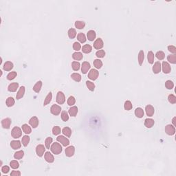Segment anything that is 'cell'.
<instances>
[{
	"label": "cell",
	"mask_w": 176,
	"mask_h": 176,
	"mask_svg": "<svg viewBox=\"0 0 176 176\" xmlns=\"http://www.w3.org/2000/svg\"><path fill=\"white\" fill-rule=\"evenodd\" d=\"M51 151L54 154L59 155L62 152V147L61 145L58 142H54L53 143L51 146Z\"/></svg>",
	"instance_id": "obj_1"
},
{
	"label": "cell",
	"mask_w": 176,
	"mask_h": 176,
	"mask_svg": "<svg viewBox=\"0 0 176 176\" xmlns=\"http://www.w3.org/2000/svg\"><path fill=\"white\" fill-rule=\"evenodd\" d=\"M22 135V129L18 127H15L12 129L11 131V136L13 138H20Z\"/></svg>",
	"instance_id": "obj_2"
},
{
	"label": "cell",
	"mask_w": 176,
	"mask_h": 176,
	"mask_svg": "<svg viewBox=\"0 0 176 176\" xmlns=\"http://www.w3.org/2000/svg\"><path fill=\"white\" fill-rule=\"evenodd\" d=\"M99 72L97 70L92 69L90 71V72L88 73V78H90V80H95L99 77Z\"/></svg>",
	"instance_id": "obj_3"
},
{
	"label": "cell",
	"mask_w": 176,
	"mask_h": 176,
	"mask_svg": "<svg viewBox=\"0 0 176 176\" xmlns=\"http://www.w3.org/2000/svg\"><path fill=\"white\" fill-rule=\"evenodd\" d=\"M65 101V97L64 94L62 92H59L56 96V102L59 105H63Z\"/></svg>",
	"instance_id": "obj_4"
},
{
	"label": "cell",
	"mask_w": 176,
	"mask_h": 176,
	"mask_svg": "<svg viewBox=\"0 0 176 176\" xmlns=\"http://www.w3.org/2000/svg\"><path fill=\"white\" fill-rule=\"evenodd\" d=\"M46 151V148L43 145H39L36 147V153L39 157H42Z\"/></svg>",
	"instance_id": "obj_5"
},
{
	"label": "cell",
	"mask_w": 176,
	"mask_h": 176,
	"mask_svg": "<svg viewBox=\"0 0 176 176\" xmlns=\"http://www.w3.org/2000/svg\"><path fill=\"white\" fill-rule=\"evenodd\" d=\"M165 132L169 136H173L176 133V129L175 127L172 125H168L165 127Z\"/></svg>",
	"instance_id": "obj_6"
},
{
	"label": "cell",
	"mask_w": 176,
	"mask_h": 176,
	"mask_svg": "<svg viewBox=\"0 0 176 176\" xmlns=\"http://www.w3.org/2000/svg\"><path fill=\"white\" fill-rule=\"evenodd\" d=\"M61 107L57 105H53L50 108L51 113L55 116H58L61 113Z\"/></svg>",
	"instance_id": "obj_7"
},
{
	"label": "cell",
	"mask_w": 176,
	"mask_h": 176,
	"mask_svg": "<svg viewBox=\"0 0 176 176\" xmlns=\"http://www.w3.org/2000/svg\"><path fill=\"white\" fill-rule=\"evenodd\" d=\"M56 140H57L58 142H60V143H61L62 145H63V146H64V147L68 146L69 145V144H70V141H69V140H68L67 138H65V136H58L57 138H56Z\"/></svg>",
	"instance_id": "obj_8"
},
{
	"label": "cell",
	"mask_w": 176,
	"mask_h": 176,
	"mask_svg": "<svg viewBox=\"0 0 176 176\" xmlns=\"http://www.w3.org/2000/svg\"><path fill=\"white\" fill-rule=\"evenodd\" d=\"M104 46V43L101 38L97 39L94 42V48L96 50L101 49L102 47Z\"/></svg>",
	"instance_id": "obj_9"
},
{
	"label": "cell",
	"mask_w": 176,
	"mask_h": 176,
	"mask_svg": "<svg viewBox=\"0 0 176 176\" xmlns=\"http://www.w3.org/2000/svg\"><path fill=\"white\" fill-rule=\"evenodd\" d=\"M145 111H146V114H147V115L148 116L151 117V116H153V114H154L155 109H154V107L152 106V105H147V106H146Z\"/></svg>",
	"instance_id": "obj_10"
},
{
	"label": "cell",
	"mask_w": 176,
	"mask_h": 176,
	"mask_svg": "<svg viewBox=\"0 0 176 176\" xmlns=\"http://www.w3.org/2000/svg\"><path fill=\"white\" fill-rule=\"evenodd\" d=\"M10 125H11V120L9 118H4L1 121V125H2L3 129H10Z\"/></svg>",
	"instance_id": "obj_11"
},
{
	"label": "cell",
	"mask_w": 176,
	"mask_h": 176,
	"mask_svg": "<svg viewBox=\"0 0 176 176\" xmlns=\"http://www.w3.org/2000/svg\"><path fill=\"white\" fill-rule=\"evenodd\" d=\"M74 151H75V148L74 146H70L65 149V155L68 157H72L74 155Z\"/></svg>",
	"instance_id": "obj_12"
},
{
	"label": "cell",
	"mask_w": 176,
	"mask_h": 176,
	"mask_svg": "<svg viewBox=\"0 0 176 176\" xmlns=\"http://www.w3.org/2000/svg\"><path fill=\"white\" fill-rule=\"evenodd\" d=\"M29 123L33 128H34V129L37 128L38 127V125H39V119H38V118L37 116L32 117L30 119V121H29Z\"/></svg>",
	"instance_id": "obj_13"
},
{
	"label": "cell",
	"mask_w": 176,
	"mask_h": 176,
	"mask_svg": "<svg viewBox=\"0 0 176 176\" xmlns=\"http://www.w3.org/2000/svg\"><path fill=\"white\" fill-rule=\"evenodd\" d=\"M44 158L46 162H48V163H52L54 161V158L52 154H51V153L50 152H46L45 155H44Z\"/></svg>",
	"instance_id": "obj_14"
},
{
	"label": "cell",
	"mask_w": 176,
	"mask_h": 176,
	"mask_svg": "<svg viewBox=\"0 0 176 176\" xmlns=\"http://www.w3.org/2000/svg\"><path fill=\"white\" fill-rule=\"evenodd\" d=\"M90 68H91V66H90V63L85 61L83 63L82 66H81V71H82V72H83V74H86L87 72L89 71Z\"/></svg>",
	"instance_id": "obj_15"
},
{
	"label": "cell",
	"mask_w": 176,
	"mask_h": 176,
	"mask_svg": "<svg viewBox=\"0 0 176 176\" xmlns=\"http://www.w3.org/2000/svg\"><path fill=\"white\" fill-rule=\"evenodd\" d=\"M162 71H163V72H164V74H169V72H171V66L170 65L167 63V62L166 61H164L163 63H162Z\"/></svg>",
	"instance_id": "obj_16"
},
{
	"label": "cell",
	"mask_w": 176,
	"mask_h": 176,
	"mask_svg": "<svg viewBox=\"0 0 176 176\" xmlns=\"http://www.w3.org/2000/svg\"><path fill=\"white\" fill-rule=\"evenodd\" d=\"M161 68H162V66H161L160 62H155L154 63L153 67V73H155V74L160 73L161 71Z\"/></svg>",
	"instance_id": "obj_17"
},
{
	"label": "cell",
	"mask_w": 176,
	"mask_h": 176,
	"mask_svg": "<svg viewBox=\"0 0 176 176\" xmlns=\"http://www.w3.org/2000/svg\"><path fill=\"white\" fill-rule=\"evenodd\" d=\"M155 124L154 120H153L151 118H147L145 121V126L148 129L151 128Z\"/></svg>",
	"instance_id": "obj_18"
},
{
	"label": "cell",
	"mask_w": 176,
	"mask_h": 176,
	"mask_svg": "<svg viewBox=\"0 0 176 176\" xmlns=\"http://www.w3.org/2000/svg\"><path fill=\"white\" fill-rule=\"evenodd\" d=\"M10 147L13 149H18L22 147V144L19 140H12L10 142Z\"/></svg>",
	"instance_id": "obj_19"
},
{
	"label": "cell",
	"mask_w": 176,
	"mask_h": 176,
	"mask_svg": "<svg viewBox=\"0 0 176 176\" xmlns=\"http://www.w3.org/2000/svg\"><path fill=\"white\" fill-rule=\"evenodd\" d=\"M19 84L17 83H12L10 84L9 86L8 87V90L9 92H15L17 91V90L18 89Z\"/></svg>",
	"instance_id": "obj_20"
},
{
	"label": "cell",
	"mask_w": 176,
	"mask_h": 176,
	"mask_svg": "<svg viewBox=\"0 0 176 176\" xmlns=\"http://www.w3.org/2000/svg\"><path fill=\"white\" fill-rule=\"evenodd\" d=\"M87 37L88 40L90 41H93L96 39V32L94 30H90L87 32Z\"/></svg>",
	"instance_id": "obj_21"
},
{
	"label": "cell",
	"mask_w": 176,
	"mask_h": 176,
	"mask_svg": "<svg viewBox=\"0 0 176 176\" xmlns=\"http://www.w3.org/2000/svg\"><path fill=\"white\" fill-rule=\"evenodd\" d=\"M24 94H25V87L22 86L20 88H19L18 92H17V95H16V99H17V100L22 99V97L24 96Z\"/></svg>",
	"instance_id": "obj_22"
},
{
	"label": "cell",
	"mask_w": 176,
	"mask_h": 176,
	"mask_svg": "<svg viewBox=\"0 0 176 176\" xmlns=\"http://www.w3.org/2000/svg\"><path fill=\"white\" fill-rule=\"evenodd\" d=\"M42 85H43L42 81L39 80V81L37 82V83L35 84V85H34V87H33V90H34V92H35L36 93H39L41 91V90Z\"/></svg>",
	"instance_id": "obj_23"
},
{
	"label": "cell",
	"mask_w": 176,
	"mask_h": 176,
	"mask_svg": "<svg viewBox=\"0 0 176 176\" xmlns=\"http://www.w3.org/2000/svg\"><path fill=\"white\" fill-rule=\"evenodd\" d=\"M78 107L76 106L72 107L71 108L69 109V114L70 116H71L72 117H75L78 114Z\"/></svg>",
	"instance_id": "obj_24"
},
{
	"label": "cell",
	"mask_w": 176,
	"mask_h": 176,
	"mask_svg": "<svg viewBox=\"0 0 176 176\" xmlns=\"http://www.w3.org/2000/svg\"><path fill=\"white\" fill-rule=\"evenodd\" d=\"M52 92H49L46 97L45 100H44L43 106H46L47 105H48L50 102L52 101Z\"/></svg>",
	"instance_id": "obj_25"
},
{
	"label": "cell",
	"mask_w": 176,
	"mask_h": 176,
	"mask_svg": "<svg viewBox=\"0 0 176 176\" xmlns=\"http://www.w3.org/2000/svg\"><path fill=\"white\" fill-rule=\"evenodd\" d=\"M13 63L10 61H7L3 65V70L6 71H10L13 68Z\"/></svg>",
	"instance_id": "obj_26"
},
{
	"label": "cell",
	"mask_w": 176,
	"mask_h": 176,
	"mask_svg": "<svg viewBox=\"0 0 176 176\" xmlns=\"http://www.w3.org/2000/svg\"><path fill=\"white\" fill-rule=\"evenodd\" d=\"M22 130L25 134H30L32 132V129L28 124H24L22 125Z\"/></svg>",
	"instance_id": "obj_27"
},
{
	"label": "cell",
	"mask_w": 176,
	"mask_h": 176,
	"mask_svg": "<svg viewBox=\"0 0 176 176\" xmlns=\"http://www.w3.org/2000/svg\"><path fill=\"white\" fill-rule=\"evenodd\" d=\"M154 58L155 56L153 52L152 51H149L147 54V60L150 64H153L154 63Z\"/></svg>",
	"instance_id": "obj_28"
},
{
	"label": "cell",
	"mask_w": 176,
	"mask_h": 176,
	"mask_svg": "<svg viewBox=\"0 0 176 176\" xmlns=\"http://www.w3.org/2000/svg\"><path fill=\"white\" fill-rule=\"evenodd\" d=\"M135 115L136 116V117L141 118L144 116V111L142 108L140 107H138L135 110Z\"/></svg>",
	"instance_id": "obj_29"
},
{
	"label": "cell",
	"mask_w": 176,
	"mask_h": 176,
	"mask_svg": "<svg viewBox=\"0 0 176 176\" xmlns=\"http://www.w3.org/2000/svg\"><path fill=\"white\" fill-rule=\"evenodd\" d=\"M72 58L75 61H80L82 60L83 58V54L80 52H74L72 54Z\"/></svg>",
	"instance_id": "obj_30"
},
{
	"label": "cell",
	"mask_w": 176,
	"mask_h": 176,
	"mask_svg": "<svg viewBox=\"0 0 176 176\" xmlns=\"http://www.w3.org/2000/svg\"><path fill=\"white\" fill-rule=\"evenodd\" d=\"M145 59V54L144 52L142 50H140L138 54V63H139L140 65H142Z\"/></svg>",
	"instance_id": "obj_31"
},
{
	"label": "cell",
	"mask_w": 176,
	"mask_h": 176,
	"mask_svg": "<svg viewBox=\"0 0 176 176\" xmlns=\"http://www.w3.org/2000/svg\"><path fill=\"white\" fill-rule=\"evenodd\" d=\"M92 46H91L90 45H88V44L85 45V46H83V48H82L83 52L85 53V54H89V53L92 52Z\"/></svg>",
	"instance_id": "obj_32"
},
{
	"label": "cell",
	"mask_w": 176,
	"mask_h": 176,
	"mask_svg": "<svg viewBox=\"0 0 176 176\" xmlns=\"http://www.w3.org/2000/svg\"><path fill=\"white\" fill-rule=\"evenodd\" d=\"M75 27L79 30H82L85 28V23L83 21H76L75 22Z\"/></svg>",
	"instance_id": "obj_33"
},
{
	"label": "cell",
	"mask_w": 176,
	"mask_h": 176,
	"mask_svg": "<svg viewBox=\"0 0 176 176\" xmlns=\"http://www.w3.org/2000/svg\"><path fill=\"white\" fill-rule=\"evenodd\" d=\"M62 133H63V135H65L66 137L70 138L71 136L72 130L70 129V128L69 127H64L63 130H62Z\"/></svg>",
	"instance_id": "obj_34"
},
{
	"label": "cell",
	"mask_w": 176,
	"mask_h": 176,
	"mask_svg": "<svg viewBox=\"0 0 176 176\" xmlns=\"http://www.w3.org/2000/svg\"><path fill=\"white\" fill-rule=\"evenodd\" d=\"M68 37L70 39H74V37L76 36V31L74 28H70L68 30Z\"/></svg>",
	"instance_id": "obj_35"
},
{
	"label": "cell",
	"mask_w": 176,
	"mask_h": 176,
	"mask_svg": "<svg viewBox=\"0 0 176 176\" xmlns=\"http://www.w3.org/2000/svg\"><path fill=\"white\" fill-rule=\"evenodd\" d=\"M30 137L28 136H24L22 137V145L24 146V147H27L28 145L29 144L30 142Z\"/></svg>",
	"instance_id": "obj_36"
},
{
	"label": "cell",
	"mask_w": 176,
	"mask_h": 176,
	"mask_svg": "<svg viewBox=\"0 0 176 176\" xmlns=\"http://www.w3.org/2000/svg\"><path fill=\"white\" fill-rule=\"evenodd\" d=\"M124 108L125 110H127V111H129L131 110V109L133 108V105H132V103L130 101H125V104H124Z\"/></svg>",
	"instance_id": "obj_37"
},
{
	"label": "cell",
	"mask_w": 176,
	"mask_h": 176,
	"mask_svg": "<svg viewBox=\"0 0 176 176\" xmlns=\"http://www.w3.org/2000/svg\"><path fill=\"white\" fill-rule=\"evenodd\" d=\"M15 99H13L12 97H8V99H6V105L8 107H12L13 105H15Z\"/></svg>",
	"instance_id": "obj_38"
},
{
	"label": "cell",
	"mask_w": 176,
	"mask_h": 176,
	"mask_svg": "<svg viewBox=\"0 0 176 176\" xmlns=\"http://www.w3.org/2000/svg\"><path fill=\"white\" fill-rule=\"evenodd\" d=\"M71 78L76 82H80L81 80V76L78 73H73L71 74Z\"/></svg>",
	"instance_id": "obj_39"
},
{
	"label": "cell",
	"mask_w": 176,
	"mask_h": 176,
	"mask_svg": "<svg viewBox=\"0 0 176 176\" xmlns=\"http://www.w3.org/2000/svg\"><path fill=\"white\" fill-rule=\"evenodd\" d=\"M24 153L23 151L21 150V151L16 152L14 154V158H15L16 160H20L24 157Z\"/></svg>",
	"instance_id": "obj_40"
},
{
	"label": "cell",
	"mask_w": 176,
	"mask_h": 176,
	"mask_svg": "<svg viewBox=\"0 0 176 176\" xmlns=\"http://www.w3.org/2000/svg\"><path fill=\"white\" fill-rule=\"evenodd\" d=\"M167 60L169 62H170L171 63L176 64V54H170L167 56Z\"/></svg>",
	"instance_id": "obj_41"
},
{
	"label": "cell",
	"mask_w": 176,
	"mask_h": 176,
	"mask_svg": "<svg viewBox=\"0 0 176 176\" xmlns=\"http://www.w3.org/2000/svg\"><path fill=\"white\" fill-rule=\"evenodd\" d=\"M77 38H78V40L79 41L80 43H85V42L87 40L85 35L83 33H81V32L78 34Z\"/></svg>",
	"instance_id": "obj_42"
},
{
	"label": "cell",
	"mask_w": 176,
	"mask_h": 176,
	"mask_svg": "<svg viewBox=\"0 0 176 176\" xmlns=\"http://www.w3.org/2000/svg\"><path fill=\"white\" fill-rule=\"evenodd\" d=\"M93 63H94V67H95L96 68H97V69H100V68H102V62L101 61V60H99V59H96V60H94Z\"/></svg>",
	"instance_id": "obj_43"
},
{
	"label": "cell",
	"mask_w": 176,
	"mask_h": 176,
	"mask_svg": "<svg viewBox=\"0 0 176 176\" xmlns=\"http://www.w3.org/2000/svg\"><path fill=\"white\" fill-rule=\"evenodd\" d=\"M80 63L77 61H74L72 63V68L74 71H78L80 69Z\"/></svg>",
	"instance_id": "obj_44"
},
{
	"label": "cell",
	"mask_w": 176,
	"mask_h": 176,
	"mask_svg": "<svg viewBox=\"0 0 176 176\" xmlns=\"http://www.w3.org/2000/svg\"><path fill=\"white\" fill-rule=\"evenodd\" d=\"M17 74L16 72L15 71L11 72H10L9 74L7 75V79L9 80H13V79L15 78V77L17 76Z\"/></svg>",
	"instance_id": "obj_45"
},
{
	"label": "cell",
	"mask_w": 176,
	"mask_h": 176,
	"mask_svg": "<svg viewBox=\"0 0 176 176\" xmlns=\"http://www.w3.org/2000/svg\"><path fill=\"white\" fill-rule=\"evenodd\" d=\"M53 139L51 137H48L47 138L46 140H45V146L47 149H50V147L51 145V144L52 143Z\"/></svg>",
	"instance_id": "obj_46"
},
{
	"label": "cell",
	"mask_w": 176,
	"mask_h": 176,
	"mask_svg": "<svg viewBox=\"0 0 176 176\" xmlns=\"http://www.w3.org/2000/svg\"><path fill=\"white\" fill-rule=\"evenodd\" d=\"M155 56L158 60H163L165 57V54L162 51H158L155 54Z\"/></svg>",
	"instance_id": "obj_47"
},
{
	"label": "cell",
	"mask_w": 176,
	"mask_h": 176,
	"mask_svg": "<svg viewBox=\"0 0 176 176\" xmlns=\"http://www.w3.org/2000/svg\"><path fill=\"white\" fill-rule=\"evenodd\" d=\"M10 165L11 168L13 169H18L19 167V162L17 160L11 161V162H10Z\"/></svg>",
	"instance_id": "obj_48"
},
{
	"label": "cell",
	"mask_w": 176,
	"mask_h": 176,
	"mask_svg": "<svg viewBox=\"0 0 176 176\" xmlns=\"http://www.w3.org/2000/svg\"><path fill=\"white\" fill-rule=\"evenodd\" d=\"M76 103V99L74 96H70L68 99V105L69 106H73Z\"/></svg>",
	"instance_id": "obj_49"
},
{
	"label": "cell",
	"mask_w": 176,
	"mask_h": 176,
	"mask_svg": "<svg viewBox=\"0 0 176 176\" xmlns=\"http://www.w3.org/2000/svg\"><path fill=\"white\" fill-rule=\"evenodd\" d=\"M86 85L87 87H88V89H89L90 91H94V89H95V85H94V83L91 82V81H89V80L86 81Z\"/></svg>",
	"instance_id": "obj_50"
},
{
	"label": "cell",
	"mask_w": 176,
	"mask_h": 176,
	"mask_svg": "<svg viewBox=\"0 0 176 176\" xmlns=\"http://www.w3.org/2000/svg\"><path fill=\"white\" fill-rule=\"evenodd\" d=\"M61 128H60L59 127H58V126H55V127H53L52 133L54 136H57V135L60 134V133H61Z\"/></svg>",
	"instance_id": "obj_51"
},
{
	"label": "cell",
	"mask_w": 176,
	"mask_h": 176,
	"mask_svg": "<svg viewBox=\"0 0 176 176\" xmlns=\"http://www.w3.org/2000/svg\"><path fill=\"white\" fill-rule=\"evenodd\" d=\"M165 87H167V89H168V90H171V89H173V87H174V84H173V83L171 80H167L165 83Z\"/></svg>",
	"instance_id": "obj_52"
},
{
	"label": "cell",
	"mask_w": 176,
	"mask_h": 176,
	"mask_svg": "<svg viewBox=\"0 0 176 176\" xmlns=\"http://www.w3.org/2000/svg\"><path fill=\"white\" fill-rule=\"evenodd\" d=\"M168 101L171 104H175L176 102V97L173 94H170L168 96Z\"/></svg>",
	"instance_id": "obj_53"
},
{
	"label": "cell",
	"mask_w": 176,
	"mask_h": 176,
	"mask_svg": "<svg viewBox=\"0 0 176 176\" xmlns=\"http://www.w3.org/2000/svg\"><path fill=\"white\" fill-rule=\"evenodd\" d=\"M96 56L98 58H103L105 56V52L103 50H101L97 51L96 53Z\"/></svg>",
	"instance_id": "obj_54"
},
{
	"label": "cell",
	"mask_w": 176,
	"mask_h": 176,
	"mask_svg": "<svg viewBox=\"0 0 176 176\" xmlns=\"http://www.w3.org/2000/svg\"><path fill=\"white\" fill-rule=\"evenodd\" d=\"M61 118L64 122H66L69 120V116H68V113L65 111H62L61 113Z\"/></svg>",
	"instance_id": "obj_55"
},
{
	"label": "cell",
	"mask_w": 176,
	"mask_h": 176,
	"mask_svg": "<svg viewBox=\"0 0 176 176\" xmlns=\"http://www.w3.org/2000/svg\"><path fill=\"white\" fill-rule=\"evenodd\" d=\"M73 49L75 51H79L81 49V46H80V43H78V42H74L73 44Z\"/></svg>",
	"instance_id": "obj_56"
},
{
	"label": "cell",
	"mask_w": 176,
	"mask_h": 176,
	"mask_svg": "<svg viewBox=\"0 0 176 176\" xmlns=\"http://www.w3.org/2000/svg\"><path fill=\"white\" fill-rule=\"evenodd\" d=\"M168 50L171 53H173V54H176V48L174 46H168Z\"/></svg>",
	"instance_id": "obj_57"
},
{
	"label": "cell",
	"mask_w": 176,
	"mask_h": 176,
	"mask_svg": "<svg viewBox=\"0 0 176 176\" xmlns=\"http://www.w3.org/2000/svg\"><path fill=\"white\" fill-rule=\"evenodd\" d=\"M11 176H21V173L19 171H12L11 173H10Z\"/></svg>",
	"instance_id": "obj_58"
},
{
	"label": "cell",
	"mask_w": 176,
	"mask_h": 176,
	"mask_svg": "<svg viewBox=\"0 0 176 176\" xmlns=\"http://www.w3.org/2000/svg\"><path fill=\"white\" fill-rule=\"evenodd\" d=\"M1 171H2V172H3V173H8V172H9L10 171L9 167H8V166H4V167H3L2 168H1Z\"/></svg>",
	"instance_id": "obj_59"
},
{
	"label": "cell",
	"mask_w": 176,
	"mask_h": 176,
	"mask_svg": "<svg viewBox=\"0 0 176 176\" xmlns=\"http://www.w3.org/2000/svg\"><path fill=\"white\" fill-rule=\"evenodd\" d=\"M176 117H174V118H173V120H172V123H173V126H174V127H176Z\"/></svg>",
	"instance_id": "obj_60"
}]
</instances>
